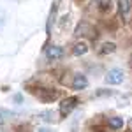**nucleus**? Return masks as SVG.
Segmentation results:
<instances>
[{
  "mask_svg": "<svg viewBox=\"0 0 132 132\" xmlns=\"http://www.w3.org/2000/svg\"><path fill=\"white\" fill-rule=\"evenodd\" d=\"M37 132H51V130H50V129H39Z\"/></svg>",
  "mask_w": 132,
  "mask_h": 132,
  "instance_id": "4468645a",
  "label": "nucleus"
},
{
  "mask_svg": "<svg viewBox=\"0 0 132 132\" xmlns=\"http://www.w3.org/2000/svg\"><path fill=\"white\" fill-rule=\"evenodd\" d=\"M39 99H41L42 102L56 101V99H58V92H56V90H50V88H46V90H41V93H39Z\"/></svg>",
  "mask_w": 132,
  "mask_h": 132,
  "instance_id": "20e7f679",
  "label": "nucleus"
},
{
  "mask_svg": "<svg viewBox=\"0 0 132 132\" xmlns=\"http://www.w3.org/2000/svg\"><path fill=\"white\" fill-rule=\"evenodd\" d=\"M9 116H11V113L4 111V109H0V122H2V120H5V118H9Z\"/></svg>",
  "mask_w": 132,
  "mask_h": 132,
  "instance_id": "f8f14e48",
  "label": "nucleus"
},
{
  "mask_svg": "<svg viewBox=\"0 0 132 132\" xmlns=\"http://www.w3.org/2000/svg\"><path fill=\"white\" fill-rule=\"evenodd\" d=\"M114 50H116V46H114L113 42H104L101 46V50H99V53H101V55H108V53H113Z\"/></svg>",
  "mask_w": 132,
  "mask_h": 132,
  "instance_id": "9d476101",
  "label": "nucleus"
},
{
  "mask_svg": "<svg viewBox=\"0 0 132 132\" xmlns=\"http://www.w3.org/2000/svg\"><path fill=\"white\" fill-rule=\"evenodd\" d=\"M104 79H106L108 85H120L123 81V71H120V69H111V71L106 74Z\"/></svg>",
  "mask_w": 132,
  "mask_h": 132,
  "instance_id": "f03ea898",
  "label": "nucleus"
},
{
  "mask_svg": "<svg viewBox=\"0 0 132 132\" xmlns=\"http://www.w3.org/2000/svg\"><path fill=\"white\" fill-rule=\"evenodd\" d=\"M129 127H130V132H132V118H130V122H129Z\"/></svg>",
  "mask_w": 132,
  "mask_h": 132,
  "instance_id": "2eb2a0df",
  "label": "nucleus"
},
{
  "mask_svg": "<svg viewBox=\"0 0 132 132\" xmlns=\"http://www.w3.org/2000/svg\"><path fill=\"white\" fill-rule=\"evenodd\" d=\"M132 9V2L130 0H118V11H120V16L125 18Z\"/></svg>",
  "mask_w": 132,
  "mask_h": 132,
  "instance_id": "423d86ee",
  "label": "nucleus"
},
{
  "mask_svg": "<svg viewBox=\"0 0 132 132\" xmlns=\"http://www.w3.org/2000/svg\"><path fill=\"white\" fill-rule=\"evenodd\" d=\"M109 127H111L113 130H118V129H122L123 127V118H120V116H113V118H109Z\"/></svg>",
  "mask_w": 132,
  "mask_h": 132,
  "instance_id": "1a4fd4ad",
  "label": "nucleus"
},
{
  "mask_svg": "<svg viewBox=\"0 0 132 132\" xmlns=\"http://www.w3.org/2000/svg\"><path fill=\"white\" fill-rule=\"evenodd\" d=\"M88 86V79L83 76V74H76L74 76V81H72V88L74 90H83Z\"/></svg>",
  "mask_w": 132,
  "mask_h": 132,
  "instance_id": "39448f33",
  "label": "nucleus"
},
{
  "mask_svg": "<svg viewBox=\"0 0 132 132\" xmlns=\"http://www.w3.org/2000/svg\"><path fill=\"white\" fill-rule=\"evenodd\" d=\"M4 20H5V14H4V11L0 9V27H2V23H4Z\"/></svg>",
  "mask_w": 132,
  "mask_h": 132,
  "instance_id": "ddd939ff",
  "label": "nucleus"
},
{
  "mask_svg": "<svg viewBox=\"0 0 132 132\" xmlns=\"http://www.w3.org/2000/svg\"><path fill=\"white\" fill-rule=\"evenodd\" d=\"M86 51H88V44H86V42H78V44L74 46V50H72V55H74V56H81Z\"/></svg>",
  "mask_w": 132,
  "mask_h": 132,
  "instance_id": "6e6552de",
  "label": "nucleus"
},
{
  "mask_svg": "<svg viewBox=\"0 0 132 132\" xmlns=\"http://www.w3.org/2000/svg\"><path fill=\"white\" fill-rule=\"evenodd\" d=\"M74 34L79 35V37H81V35H88V34H92V27L88 25V23L83 21V23H79V25L76 27V32H74Z\"/></svg>",
  "mask_w": 132,
  "mask_h": 132,
  "instance_id": "0eeeda50",
  "label": "nucleus"
},
{
  "mask_svg": "<svg viewBox=\"0 0 132 132\" xmlns=\"http://www.w3.org/2000/svg\"><path fill=\"white\" fill-rule=\"evenodd\" d=\"M95 2H97V5H99L102 11H109L111 9V0H95Z\"/></svg>",
  "mask_w": 132,
  "mask_h": 132,
  "instance_id": "9b49d317",
  "label": "nucleus"
},
{
  "mask_svg": "<svg viewBox=\"0 0 132 132\" xmlns=\"http://www.w3.org/2000/svg\"><path fill=\"white\" fill-rule=\"evenodd\" d=\"M78 102H79L78 97H67V99H63L62 104H60V116L62 118H65L67 114H71V113L76 109Z\"/></svg>",
  "mask_w": 132,
  "mask_h": 132,
  "instance_id": "f257e3e1",
  "label": "nucleus"
},
{
  "mask_svg": "<svg viewBox=\"0 0 132 132\" xmlns=\"http://www.w3.org/2000/svg\"><path fill=\"white\" fill-rule=\"evenodd\" d=\"M62 56H63V50H62L60 46H50V48H46V58L48 60H60Z\"/></svg>",
  "mask_w": 132,
  "mask_h": 132,
  "instance_id": "7ed1b4c3",
  "label": "nucleus"
}]
</instances>
